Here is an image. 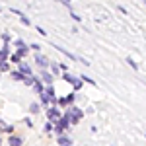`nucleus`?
<instances>
[{"label":"nucleus","mask_w":146,"mask_h":146,"mask_svg":"<svg viewBox=\"0 0 146 146\" xmlns=\"http://www.w3.org/2000/svg\"><path fill=\"white\" fill-rule=\"evenodd\" d=\"M64 100H66V103L70 105V103H74V100H76V96H74V94H68V98H64Z\"/></svg>","instance_id":"19"},{"label":"nucleus","mask_w":146,"mask_h":146,"mask_svg":"<svg viewBox=\"0 0 146 146\" xmlns=\"http://www.w3.org/2000/svg\"><path fill=\"white\" fill-rule=\"evenodd\" d=\"M6 70H10V66H8V62L4 60V62H0V72H6Z\"/></svg>","instance_id":"18"},{"label":"nucleus","mask_w":146,"mask_h":146,"mask_svg":"<svg viewBox=\"0 0 146 146\" xmlns=\"http://www.w3.org/2000/svg\"><path fill=\"white\" fill-rule=\"evenodd\" d=\"M82 115H84V113H82V109L74 107V105H72V107H68L66 113H64V117L68 119V123H70V125H76L80 119H82Z\"/></svg>","instance_id":"1"},{"label":"nucleus","mask_w":146,"mask_h":146,"mask_svg":"<svg viewBox=\"0 0 146 146\" xmlns=\"http://www.w3.org/2000/svg\"><path fill=\"white\" fill-rule=\"evenodd\" d=\"M39 96H41V103L43 105H49V98H47L45 94H39Z\"/></svg>","instance_id":"21"},{"label":"nucleus","mask_w":146,"mask_h":146,"mask_svg":"<svg viewBox=\"0 0 146 146\" xmlns=\"http://www.w3.org/2000/svg\"><path fill=\"white\" fill-rule=\"evenodd\" d=\"M41 80H43L45 84L51 86V84H53V74H51V72H47V70H41Z\"/></svg>","instance_id":"6"},{"label":"nucleus","mask_w":146,"mask_h":146,"mask_svg":"<svg viewBox=\"0 0 146 146\" xmlns=\"http://www.w3.org/2000/svg\"><path fill=\"white\" fill-rule=\"evenodd\" d=\"M18 68H20V74H23V76H31V68L27 66L25 62H20Z\"/></svg>","instance_id":"5"},{"label":"nucleus","mask_w":146,"mask_h":146,"mask_svg":"<svg viewBox=\"0 0 146 146\" xmlns=\"http://www.w3.org/2000/svg\"><path fill=\"white\" fill-rule=\"evenodd\" d=\"M37 78H33V76H23V84H25V86H33V82Z\"/></svg>","instance_id":"13"},{"label":"nucleus","mask_w":146,"mask_h":146,"mask_svg":"<svg viewBox=\"0 0 146 146\" xmlns=\"http://www.w3.org/2000/svg\"><path fill=\"white\" fill-rule=\"evenodd\" d=\"M70 14H72V18H74V20H76V22H80V20H82V18H80L78 14H74V12H72V10H70Z\"/></svg>","instance_id":"28"},{"label":"nucleus","mask_w":146,"mask_h":146,"mask_svg":"<svg viewBox=\"0 0 146 146\" xmlns=\"http://www.w3.org/2000/svg\"><path fill=\"white\" fill-rule=\"evenodd\" d=\"M56 142H58L60 146H66V144H70L72 140H70V138H66V136H58V138H56Z\"/></svg>","instance_id":"11"},{"label":"nucleus","mask_w":146,"mask_h":146,"mask_svg":"<svg viewBox=\"0 0 146 146\" xmlns=\"http://www.w3.org/2000/svg\"><path fill=\"white\" fill-rule=\"evenodd\" d=\"M33 88H35V92H37V94H43V92H45L43 84H41L39 80H35V82H33Z\"/></svg>","instance_id":"9"},{"label":"nucleus","mask_w":146,"mask_h":146,"mask_svg":"<svg viewBox=\"0 0 146 146\" xmlns=\"http://www.w3.org/2000/svg\"><path fill=\"white\" fill-rule=\"evenodd\" d=\"M47 117H49V123H56L62 115H60V111H58L56 107H51V109L47 111Z\"/></svg>","instance_id":"3"},{"label":"nucleus","mask_w":146,"mask_h":146,"mask_svg":"<svg viewBox=\"0 0 146 146\" xmlns=\"http://www.w3.org/2000/svg\"><path fill=\"white\" fill-rule=\"evenodd\" d=\"M8 146H22V138L20 136H10L8 138Z\"/></svg>","instance_id":"7"},{"label":"nucleus","mask_w":146,"mask_h":146,"mask_svg":"<svg viewBox=\"0 0 146 146\" xmlns=\"http://www.w3.org/2000/svg\"><path fill=\"white\" fill-rule=\"evenodd\" d=\"M35 62L39 64V68H41V70H45V68L49 66V60H47V56H45V55H41V53H37V55H35Z\"/></svg>","instance_id":"4"},{"label":"nucleus","mask_w":146,"mask_h":146,"mask_svg":"<svg viewBox=\"0 0 146 146\" xmlns=\"http://www.w3.org/2000/svg\"><path fill=\"white\" fill-rule=\"evenodd\" d=\"M45 131H47V133H49V131H53V123H47L45 125Z\"/></svg>","instance_id":"29"},{"label":"nucleus","mask_w":146,"mask_h":146,"mask_svg":"<svg viewBox=\"0 0 146 146\" xmlns=\"http://www.w3.org/2000/svg\"><path fill=\"white\" fill-rule=\"evenodd\" d=\"M56 103H58V105H62V107H64V105H68V103H66V100H64V98H60V100H56Z\"/></svg>","instance_id":"25"},{"label":"nucleus","mask_w":146,"mask_h":146,"mask_svg":"<svg viewBox=\"0 0 146 146\" xmlns=\"http://www.w3.org/2000/svg\"><path fill=\"white\" fill-rule=\"evenodd\" d=\"M37 33H41V35H47V33H45V29H43L41 25H37Z\"/></svg>","instance_id":"27"},{"label":"nucleus","mask_w":146,"mask_h":146,"mask_svg":"<svg viewBox=\"0 0 146 146\" xmlns=\"http://www.w3.org/2000/svg\"><path fill=\"white\" fill-rule=\"evenodd\" d=\"M16 47L20 49V47H25V45H23V41H22V39H18V41H16Z\"/></svg>","instance_id":"30"},{"label":"nucleus","mask_w":146,"mask_h":146,"mask_svg":"<svg viewBox=\"0 0 146 146\" xmlns=\"http://www.w3.org/2000/svg\"><path fill=\"white\" fill-rule=\"evenodd\" d=\"M80 88H82V82H80V80H76V82H74V90L78 92Z\"/></svg>","instance_id":"24"},{"label":"nucleus","mask_w":146,"mask_h":146,"mask_svg":"<svg viewBox=\"0 0 146 146\" xmlns=\"http://www.w3.org/2000/svg\"><path fill=\"white\" fill-rule=\"evenodd\" d=\"M127 62H129V66H131V68H135V70H136V68H138V64H136V62H135V60H133V58H131V56L127 58Z\"/></svg>","instance_id":"20"},{"label":"nucleus","mask_w":146,"mask_h":146,"mask_svg":"<svg viewBox=\"0 0 146 146\" xmlns=\"http://www.w3.org/2000/svg\"><path fill=\"white\" fill-rule=\"evenodd\" d=\"M12 62H16V64H20V56H18V55H12Z\"/></svg>","instance_id":"26"},{"label":"nucleus","mask_w":146,"mask_h":146,"mask_svg":"<svg viewBox=\"0 0 146 146\" xmlns=\"http://www.w3.org/2000/svg\"><path fill=\"white\" fill-rule=\"evenodd\" d=\"M39 109H41V107H39V103H31V105H29V111H31V113H41Z\"/></svg>","instance_id":"15"},{"label":"nucleus","mask_w":146,"mask_h":146,"mask_svg":"<svg viewBox=\"0 0 146 146\" xmlns=\"http://www.w3.org/2000/svg\"><path fill=\"white\" fill-rule=\"evenodd\" d=\"M62 80H64V82H68V84H74V82H76V78H74L72 74H68V72H64V74H62Z\"/></svg>","instance_id":"10"},{"label":"nucleus","mask_w":146,"mask_h":146,"mask_svg":"<svg viewBox=\"0 0 146 146\" xmlns=\"http://www.w3.org/2000/svg\"><path fill=\"white\" fill-rule=\"evenodd\" d=\"M31 49H33V51H37V53H39V51H41V47L37 45V43H33V45H31Z\"/></svg>","instance_id":"31"},{"label":"nucleus","mask_w":146,"mask_h":146,"mask_svg":"<svg viewBox=\"0 0 146 146\" xmlns=\"http://www.w3.org/2000/svg\"><path fill=\"white\" fill-rule=\"evenodd\" d=\"M51 72H53V74H58V72H60V68H58V62H53V64H51Z\"/></svg>","instance_id":"16"},{"label":"nucleus","mask_w":146,"mask_h":146,"mask_svg":"<svg viewBox=\"0 0 146 146\" xmlns=\"http://www.w3.org/2000/svg\"><path fill=\"white\" fill-rule=\"evenodd\" d=\"M27 51H29V49H27V45H25V47H20V49H18V53H16V55H18V56H20V58H22L23 55H27Z\"/></svg>","instance_id":"14"},{"label":"nucleus","mask_w":146,"mask_h":146,"mask_svg":"<svg viewBox=\"0 0 146 146\" xmlns=\"http://www.w3.org/2000/svg\"><path fill=\"white\" fill-rule=\"evenodd\" d=\"M0 146H2V140H0Z\"/></svg>","instance_id":"32"},{"label":"nucleus","mask_w":146,"mask_h":146,"mask_svg":"<svg viewBox=\"0 0 146 146\" xmlns=\"http://www.w3.org/2000/svg\"><path fill=\"white\" fill-rule=\"evenodd\" d=\"M53 129L56 131V135L60 136V133H62L64 129H70V123H68V119H66V117H60V119L56 121V125L53 127Z\"/></svg>","instance_id":"2"},{"label":"nucleus","mask_w":146,"mask_h":146,"mask_svg":"<svg viewBox=\"0 0 146 146\" xmlns=\"http://www.w3.org/2000/svg\"><path fill=\"white\" fill-rule=\"evenodd\" d=\"M80 80H84V82H88V84H92V86H96V82H94L92 78H88V76H82Z\"/></svg>","instance_id":"22"},{"label":"nucleus","mask_w":146,"mask_h":146,"mask_svg":"<svg viewBox=\"0 0 146 146\" xmlns=\"http://www.w3.org/2000/svg\"><path fill=\"white\" fill-rule=\"evenodd\" d=\"M55 49H58V51H60V53H62L64 56H68V58H72V60H78V56H74L72 53H70V51H66V49H62V47H56V45H55Z\"/></svg>","instance_id":"8"},{"label":"nucleus","mask_w":146,"mask_h":146,"mask_svg":"<svg viewBox=\"0 0 146 146\" xmlns=\"http://www.w3.org/2000/svg\"><path fill=\"white\" fill-rule=\"evenodd\" d=\"M10 78L18 80V82H23V74H20V72H10Z\"/></svg>","instance_id":"12"},{"label":"nucleus","mask_w":146,"mask_h":146,"mask_svg":"<svg viewBox=\"0 0 146 146\" xmlns=\"http://www.w3.org/2000/svg\"><path fill=\"white\" fill-rule=\"evenodd\" d=\"M20 20H22V23H25V25H29V23H31V22H29V18H25V14H23Z\"/></svg>","instance_id":"23"},{"label":"nucleus","mask_w":146,"mask_h":146,"mask_svg":"<svg viewBox=\"0 0 146 146\" xmlns=\"http://www.w3.org/2000/svg\"><path fill=\"white\" fill-rule=\"evenodd\" d=\"M2 129H4V133H8V135H12V133H14V127H12V125H4Z\"/></svg>","instance_id":"17"},{"label":"nucleus","mask_w":146,"mask_h":146,"mask_svg":"<svg viewBox=\"0 0 146 146\" xmlns=\"http://www.w3.org/2000/svg\"><path fill=\"white\" fill-rule=\"evenodd\" d=\"M66 146H72V144H66Z\"/></svg>","instance_id":"33"}]
</instances>
